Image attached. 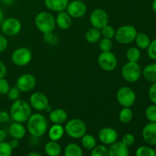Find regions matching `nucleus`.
<instances>
[{
  "label": "nucleus",
  "mask_w": 156,
  "mask_h": 156,
  "mask_svg": "<svg viewBox=\"0 0 156 156\" xmlns=\"http://www.w3.org/2000/svg\"><path fill=\"white\" fill-rule=\"evenodd\" d=\"M48 129V122L45 116L41 114H34L27 120V129L34 138L43 136Z\"/></svg>",
  "instance_id": "f257e3e1"
},
{
  "label": "nucleus",
  "mask_w": 156,
  "mask_h": 156,
  "mask_svg": "<svg viewBox=\"0 0 156 156\" xmlns=\"http://www.w3.org/2000/svg\"><path fill=\"white\" fill-rule=\"evenodd\" d=\"M9 114L13 121L24 123L32 114L31 107L28 102L19 98L13 101Z\"/></svg>",
  "instance_id": "f03ea898"
},
{
  "label": "nucleus",
  "mask_w": 156,
  "mask_h": 156,
  "mask_svg": "<svg viewBox=\"0 0 156 156\" xmlns=\"http://www.w3.org/2000/svg\"><path fill=\"white\" fill-rule=\"evenodd\" d=\"M34 24L41 33L53 32L56 27V18L50 12H41L35 17Z\"/></svg>",
  "instance_id": "7ed1b4c3"
},
{
  "label": "nucleus",
  "mask_w": 156,
  "mask_h": 156,
  "mask_svg": "<svg viewBox=\"0 0 156 156\" xmlns=\"http://www.w3.org/2000/svg\"><path fill=\"white\" fill-rule=\"evenodd\" d=\"M65 133L73 139H81L87 131V127L84 121L80 119L74 118L68 120L66 123Z\"/></svg>",
  "instance_id": "20e7f679"
},
{
  "label": "nucleus",
  "mask_w": 156,
  "mask_h": 156,
  "mask_svg": "<svg viewBox=\"0 0 156 156\" xmlns=\"http://www.w3.org/2000/svg\"><path fill=\"white\" fill-rule=\"evenodd\" d=\"M137 30L134 26L126 24L119 27L115 32L116 41L121 44H129L135 41Z\"/></svg>",
  "instance_id": "39448f33"
},
{
  "label": "nucleus",
  "mask_w": 156,
  "mask_h": 156,
  "mask_svg": "<svg viewBox=\"0 0 156 156\" xmlns=\"http://www.w3.org/2000/svg\"><path fill=\"white\" fill-rule=\"evenodd\" d=\"M121 75L126 82L133 83L140 79L142 75V69L138 62H129L123 66Z\"/></svg>",
  "instance_id": "423d86ee"
},
{
  "label": "nucleus",
  "mask_w": 156,
  "mask_h": 156,
  "mask_svg": "<svg viewBox=\"0 0 156 156\" xmlns=\"http://www.w3.org/2000/svg\"><path fill=\"white\" fill-rule=\"evenodd\" d=\"M136 98L135 92L129 87H121L117 92V101L123 108H130L135 103Z\"/></svg>",
  "instance_id": "0eeeda50"
},
{
  "label": "nucleus",
  "mask_w": 156,
  "mask_h": 156,
  "mask_svg": "<svg viewBox=\"0 0 156 156\" xmlns=\"http://www.w3.org/2000/svg\"><path fill=\"white\" fill-rule=\"evenodd\" d=\"M12 62L18 66H25L32 59V53L27 47H19L12 52Z\"/></svg>",
  "instance_id": "6e6552de"
},
{
  "label": "nucleus",
  "mask_w": 156,
  "mask_h": 156,
  "mask_svg": "<svg viewBox=\"0 0 156 156\" xmlns=\"http://www.w3.org/2000/svg\"><path fill=\"white\" fill-rule=\"evenodd\" d=\"M98 62L99 66L106 72L113 71L117 66V57L111 51L101 52L98 58Z\"/></svg>",
  "instance_id": "1a4fd4ad"
},
{
  "label": "nucleus",
  "mask_w": 156,
  "mask_h": 156,
  "mask_svg": "<svg viewBox=\"0 0 156 156\" xmlns=\"http://www.w3.org/2000/svg\"><path fill=\"white\" fill-rule=\"evenodd\" d=\"M0 26L2 33L10 37L18 34L22 27L21 21L15 18H8L4 19Z\"/></svg>",
  "instance_id": "9d476101"
},
{
  "label": "nucleus",
  "mask_w": 156,
  "mask_h": 156,
  "mask_svg": "<svg viewBox=\"0 0 156 156\" xmlns=\"http://www.w3.org/2000/svg\"><path fill=\"white\" fill-rule=\"evenodd\" d=\"M89 20L93 27L101 30L105 25L108 24L109 16L105 10L102 9H97L91 12Z\"/></svg>",
  "instance_id": "9b49d317"
},
{
  "label": "nucleus",
  "mask_w": 156,
  "mask_h": 156,
  "mask_svg": "<svg viewBox=\"0 0 156 156\" xmlns=\"http://www.w3.org/2000/svg\"><path fill=\"white\" fill-rule=\"evenodd\" d=\"M37 80L34 76L30 73L21 75L16 81V87L21 92H29L35 88Z\"/></svg>",
  "instance_id": "f8f14e48"
},
{
  "label": "nucleus",
  "mask_w": 156,
  "mask_h": 156,
  "mask_svg": "<svg viewBox=\"0 0 156 156\" xmlns=\"http://www.w3.org/2000/svg\"><path fill=\"white\" fill-rule=\"evenodd\" d=\"M29 104L30 107L38 111H46L49 106V99L45 94L41 91H35L29 98Z\"/></svg>",
  "instance_id": "ddd939ff"
},
{
  "label": "nucleus",
  "mask_w": 156,
  "mask_h": 156,
  "mask_svg": "<svg viewBox=\"0 0 156 156\" xmlns=\"http://www.w3.org/2000/svg\"><path fill=\"white\" fill-rule=\"evenodd\" d=\"M66 12L72 18H80L86 14L87 6L85 2L81 0H73L69 2Z\"/></svg>",
  "instance_id": "4468645a"
},
{
  "label": "nucleus",
  "mask_w": 156,
  "mask_h": 156,
  "mask_svg": "<svg viewBox=\"0 0 156 156\" xmlns=\"http://www.w3.org/2000/svg\"><path fill=\"white\" fill-rule=\"evenodd\" d=\"M98 139L105 145H111L118 139L117 130L111 127H104L98 132Z\"/></svg>",
  "instance_id": "2eb2a0df"
},
{
  "label": "nucleus",
  "mask_w": 156,
  "mask_h": 156,
  "mask_svg": "<svg viewBox=\"0 0 156 156\" xmlns=\"http://www.w3.org/2000/svg\"><path fill=\"white\" fill-rule=\"evenodd\" d=\"M143 140L151 146H156V123L149 122L143 127L142 132Z\"/></svg>",
  "instance_id": "dca6fc26"
},
{
  "label": "nucleus",
  "mask_w": 156,
  "mask_h": 156,
  "mask_svg": "<svg viewBox=\"0 0 156 156\" xmlns=\"http://www.w3.org/2000/svg\"><path fill=\"white\" fill-rule=\"evenodd\" d=\"M9 134H10L12 138L21 140L25 136L27 129L22 124V123L13 121V123H11L10 126H9Z\"/></svg>",
  "instance_id": "f3484780"
},
{
  "label": "nucleus",
  "mask_w": 156,
  "mask_h": 156,
  "mask_svg": "<svg viewBox=\"0 0 156 156\" xmlns=\"http://www.w3.org/2000/svg\"><path fill=\"white\" fill-rule=\"evenodd\" d=\"M68 118V114L66 111L61 108L53 109L49 113V119L51 123L55 124H62L66 123Z\"/></svg>",
  "instance_id": "a211bd4d"
},
{
  "label": "nucleus",
  "mask_w": 156,
  "mask_h": 156,
  "mask_svg": "<svg viewBox=\"0 0 156 156\" xmlns=\"http://www.w3.org/2000/svg\"><path fill=\"white\" fill-rule=\"evenodd\" d=\"M110 156H128L129 155V149L121 141L112 143L108 149Z\"/></svg>",
  "instance_id": "6ab92c4d"
},
{
  "label": "nucleus",
  "mask_w": 156,
  "mask_h": 156,
  "mask_svg": "<svg viewBox=\"0 0 156 156\" xmlns=\"http://www.w3.org/2000/svg\"><path fill=\"white\" fill-rule=\"evenodd\" d=\"M72 17L67 13V12L62 11L58 13L56 18V24L62 30H67L72 25L73 22Z\"/></svg>",
  "instance_id": "aec40b11"
},
{
  "label": "nucleus",
  "mask_w": 156,
  "mask_h": 156,
  "mask_svg": "<svg viewBox=\"0 0 156 156\" xmlns=\"http://www.w3.org/2000/svg\"><path fill=\"white\" fill-rule=\"evenodd\" d=\"M69 0H44L45 6L53 12H60L66 9Z\"/></svg>",
  "instance_id": "412c9836"
},
{
  "label": "nucleus",
  "mask_w": 156,
  "mask_h": 156,
  "mask_svg": "<svg viewBox=\"0 0 156 156\" xmlns=\"http://www.w3.org/2000/svg\"><path fill=\"white\" fill-rule=\"evenodd\" d=\"M65 133V129L62 124H55L53 123V126L50 127L48 130V136L50 140L53 141H59L62 139Z\"/></svg>",
  "instance_id": "4be33fe9"
},
{
  "label": "nucleus",
  "mask_w": 156,
  "mask_h": 156,
  "mask_svg": "<svg viewBox=\"0 0 156 156\" xmlns=\"http://www.w3.org/2000/svg\"><path fill=\"white\" fill-rule=\"evenodd\" d=\"M44 152L49 156H58L61 154L62 148L57 141L50 140L44 146Z\"/></svg>",
  "instance_id": "5701e85b"
},
{
  "label": "nucleus",
  "mask_w": 156,
  "mask_h": 156,
  "mask_svg": "<svg viewBox=\"0 0 156 156\" xmlns=\"http://www.w3.org/2000/svg\"><path fill=\"white\" fill-rule=\"evenodd\" d=\"M143 78L149 82H156V63L146 66L142 71Z\"/></svg>",
  "instance_id": "b1692460"
},
{
  "label": "nucleus",
  "mask_w": 156,
  "mask_h": 156,
  "mask_svg": "<svg viewBox=\"0 0 156 156\" xmlns=\"http://www.w3.org/2000/svg\"><path fill=\"white\" fill-rule=\"evenodd\" d=\"M85 40L90 44H96L99 42L101 38V32L99 29L95 27H91L85 33Z\"/></svg>",
  "instance_id": "393cba45"
},
{
  "label": "nucleus",
  "mask_w": 156,
  "mask_h": 156,
  "mask_svg": "<svg viewBox=\"0 0 156 156\" xmlns=\"http://www.w3.org/2000/svg\"><path fill=\"white\" fill-rule=\"evenodd\" d=\"M134 41L136 42L137 47L139 49H142V50H146V49H147L151 42L149 37L146 34L143 33V32L137 33Z\"/></svg>",
  "instance_id": "a878e982"
},
{
  "label": "nucleus",
  "mask_w": 156,
  "mask_h": 156,
  "mask_svg": "<svg viewBox=\"0 0 156 156\" xmlns=\"http://www.w3.org/2000/svg\"><path fill=\"white\" fill-rule=\"evenodd\" d=\"M64 155L66 156H82L83 155V151L77 143H69L64 149Z\"/></svg>",
  "instance_id": "bb28decb"
},
{
  "label": "nucleus",
  "mask_w": 156,
  "mask_h": 156,
  "mask_svg": "<svg viewBox=\"0 0 156 156\" xmlns=\"http://www.w3.org/2000/svg\"><path fill=\"white\" fill-rule=\"evenodd\" d=\"M81 143L84 149H87V150H91L96 146L97 142H96V139L94 136L85 133L81 138Z\"/></svg>",
  "instance_id": "cd10ccee"
},
{
  "label": "nucleus",
  "mask_w": 156,
  "mask_h": 156,
  "mask_svg": "<svg viewBox=\"0 0 156 156\" xmlns=\"http://www.w3.org/2000/svg\"><path fill=\"white\" fill-rule=\"evenodd\" d=\"M119 120L123 123H129L133 117V113L130 108H123L119 113Z\"/></svg>",
  "instance_id": "c85d7f7f"
},
{
  "label": "nucleus",
  "mask_w": 156,
  "mask_h": 156,
  "mask_svg": "<svg viewBox=\"0 0 156 156\" xmlns=\"http://www.w3.org/2000/svg\"><path fill=\"white\" fill-rule=\"evenodd\" d=\"M126 56L129 62H138L141 57V52L138 47H130L126 51Z\"/></svg>",
  "instance_id": "c756f323"
},
{
  "label": "nucleus",
  "mask_w": 156,
  "mask_h": 156,
  "mask_svg": "<svg viewBox=\"0 0 156 156\" xmlns=\"http://www.w3.org/2000/svg\"><path fill=\"white\" fill-rule=\"evenodd\" d=\"M91 156H108L109 155V150L108 148L104 145H96L91 152Z\"/></svg>",
  "instance_id": "7c9ffc66"
},
{
  "label": "nucleus",
  "mask_w": 156,
  "mask_h": 156,
  "mask_svg": "<svg viewBox=\"0 0 156 156\" xmlns=\"http://www.w3.org/2000/svg\"><path fill=\"white\" fill-rule=\"evenodd\" d=\"M137 156H155V151L152 148L147 146H142L137 148L136 151Z\"/></svg>",
  "instance_id": "2f4dec72"
},
{
  "label": "nucleus",
  "mask_w": 156,
  "mask_h": 156,
  "mask_svg": "<svg viewBox=\"0 0 156 156\" xmlns=\"http://www.w3.org/2000/svg\"><path fill=\"white\" fill-rule=\"evenodd\" d=\"M145 114L149 122L156 123V105H149L146 109Z\"/></svg>",
  "instance_id": "473e14b6"
},
{
  "label": "nucleus",
  "mask_w": 156,
  "mask_h": 156,
  "mask_svg": "<svg viewBox=\"0 0 156 156\" xmlns=\"http://www.w3.org/2000/svg\"><path fill=\"white\" fill-rule=\"evenodd\" d=\"M113 47V43L111 39H108V38H101L99 41V48L101 50V52H106V51H111Z\"/></svg>",
  "instance_id": "72a5a7b5"
},
{
  "label": "nucleus",
  "mask_w": 156,
  "mask_h": 156,
  "mask_svg": "<svg viewBox=\"0 0 156 156\" xmlns=\"http://www.w3.org/2000/svg\"><path fill=\"white\" fill-rule=\"evenodd\" d=\"M13 152L9 143L5 141L0 142V156H10Z\"/></svg>",
  "instance_id": "f704fd0d"
},
{
  "label": "nucleus",
  "mask_w": 156,
  "mask_h": 156,
  "mask_svg": "<svg viewBox=\"0 0 156 156\" xmlns=\"http://www.w3.org/2000/svg\"><path fill=\"white\" fill-rule=\"evenodd\" d=\"M101 36L103 37L108 38V39H112L115 36L116 30H114V28L112 26L109 25V24H107V25H105L101 30Z\"/></svg>",
  "instance_id": "c9c22d12"
},
{
  "label": "nucleus",
  "mask_w": 156,
  "mask_h": 156,
  "mask_svg": "<svg viewBox=\"0 0 156 156\" xmlns=\"http://www.w3.org/2000/svg\"><path fill=\"white\" fill-rule=\"evenodd\" d=\"M20 95H21V91L16 86L9 88L7 93L8 98L12 101H15L19 99Z\"/></svg>",
  "instance_id": "e433bc0d"
},
{
  "label": "nucleus",
  "mask_w": 156,
  "mask_h": 156,
  "mask_svg": "<svg viewBox=\"0 0 156 156\" xmlns=\"http://www.w3.org/2000/svg\"><path fill=\"white\" fill-rule=\"evenodd\" d=\"M44 40L46 43L50 44V45H56L58 43V37L53 32L44 34Z\"/></svg>",
  "instance_id": "4c0bfd02"
},
{
  "label": "nucleus",
  "mask_w": 156,
  "mask_h": 156,
  "mask_svg": "<svg viewBox=\"0 0 156 156\" xmlns=\"http://www.w3.org/2000/svg\"><path fill=\"white\" fill-rule=\"evenodd\" d=\"M147 54L150 59L156 60V39H154L149 44L147 48Z\"/></svg>",
  "instance_id": "58836bf2"
},
{
  "label": "nucleus",
  "mask_w": 156,
  "mask_h": 156,
  "mask_svg": "<svg viewBox=\"0 0 156 156\" xmlns=\"http://www.w3.org/2000/svg\"><path fill=\"white\" fill-rule=\"evenodd\" d=\"M121 142L128 148L132 146L135 143V136L131 133H126L122 137Z\"/></svg>",
  "instance_id": "ea45409f"
},
{
  "label": "nucleus",
  "mask_w": 156,
  "mask_h": 156,
  "mask_svg": "<svg viewBox=\"0 0 156 156\" xmlns=\"http://www.w3.org/2000/svg\"><path fill=\"white\" fill-rule=\"evenodd\" d=\"M10 88V85L7 79L5 78L0 79V94H7Z\"/></svg>",
  "instance_id": "a19ab883"
},
{
  "label": "nucleus",
  "mask_w": 156,
  "mask_h": 156,
  "mask_svg": "<svg viewBox=\"0 0 156 156\" xmlns=\"http://www.w3.org/2000/svg\"><path fill=\"white\" fill-rule=\"evenodd\" d=\"M148 94H149V98L151 101L154 105H156V82H153L149 87Z\"/></svg>",
  "instance_id": "79ce46f5"
},
{
  "label": "nucleus",
  "mask_w": 156,
  "mask_h": 156,
  "mask_svg": "<svg viewBox=\"0 0 156 156\" xmlns=\"http://www.w3.org/2000/svg\"><path fill=\"white\" fill-rule=\"evenodd\" d=\"M9 43H8L7 38L3 35L0 34V53L4 52L7 49Z\"/></svg>",
  "instance_id": "37998d69"
},
{
  "label": "nucleus",
  "mask_w": 156,
  "mask_h": 156,
  "mask_svg": "<svg viewBox=\"0 0 156 156\" xmlns=\"http://www.w3.org/2000/svg\"><path fill=\"white\" fill-rule=\"evenodd\" d=\"M10 118V114L7 111H0V122L1 123H5L9 121Z\"/></svg>",
  "instance_id": "c03bdc74"
},
{
  "label": "nucleus",
  "mask_w": 156,
  "mask_h": 156,
  "mask_svg": "<svg viewBox=\"0 0 156 156\" xmlns=\"http://www.w3.org/2000/svg\"><path fill=\"white\" fill-rule=\"evenodd\" d=\"M7 73V68H6L5 65L3 62L0 60V79L2 78H5Z\"/></svg>",
  "instance_id": "a18cd8bd"
},
{
  "label": "nucleus",
  "mask_w": 156,
  "mask_h": 156,
  "mask_svg": "<svg viewBox=\"0 0 156 156\" xmlns=\"http://www.w3.org/2000/svg\"><path fill=\"white\" fill-rule=\"evenodd\" d=\"M9 143V144H10L11 147H12L13 149H16V148L18 146V145H19V140H17V139L12 138V140H11Z\"/></svg>",
  "instance_id": "49530a36"
},
{
  "label": "nucleus",
  "mask_w": 156,
  "mask_h": 156,
  "mask_svg": "<svg viewBox=\"0 0 156 156\" xmlns=\"http://www.w3.org/2000/svg\"><path fill=\"white\" fill-rule=\"evenodd\" d=\"M6 139V133L3 129H0V142L5 141Z\"/></svg>",
  "instance_id": "de8ad7c7"
},
{
  "label": "nucleus",
  "mask_w": 156,
  "mask_h": 156,
  "mask_svg": "<svg viewBox=\"0 0 156 156\" xmlns=\"http://www.w3.org/2000/svg\"><path fill=\"white\" fill-rule=\"evenodd\" d=\"M2 2L4 3L5 5H11L13 4L15 0H2Z\"/></svg>",
  "instance_id": "09e8293b"
},
{
  "label": "nucleus",
  "mask_w": 156,
  "mask_h": 156,
  "mask_svg": "<svg viewBox=\"0 0 156 156\" xmlns=\"http://www.w3.org/2000/svg\"><path fill=\"white\" fill-rule=\"evenodd\" d=\"M4 20V12H3L2 9L0 6V24L2 22V21Z\"/></svg>",
  "instance_id": "8fccbe9b"
},
{
  "label": "nucleus",
  "mask_w": 156,
  "mask_h": 156,
  "mask_svg": "<svg viewBox=\"0 0 156 156\" xmlns=\"http://www.w3.org/2000/svg\"><path fill=\"white\" fill-rule=\"evenodd\" d=\"M28 156H41V154L38 153V152H30V153H28Z\"/></svg>",
  "instance_id": "3c124183"
},
{
  "label": "nucleus",
  "mask_w": 156,
  "mask_h": 156,
  "mask_svg": "<svg viewBox=\"0 0 156 156\" xmlns=\"http://www.w3.org/2000/svg\"><path fill=\"white\" fill-rule=\"evenodd\" d=\"M152 9H153L154 12L156 13V0H154V1L152 2Z\"/></svg>",
  "instance_id": "603ef678"
},
{
  "label": "nucleus",
  "mask_w": 156,
  "mask_h": 156,
  "mask_svg": "<svg viewBox=\"0 0 156 156\" xmlns=\"http://www.w3.org/2000/svg\"><path fill=\"white\" fill-rule=\"evenodd\" d=\"M155 153H156V148H155Z\"/></svg>",
  "instance_id": "864d4df0"
},
{
  "label": "nucleus",
  "mask_w": 156,
  "mask_h": 156,
  "mask_svg": "<svg viewBox=\"0 0 156 156\" xmlns=\"http://www.w3.org/2000/svg\"><path fill=\"white\" fill-rule=\"evenodd\" d=\"M0 123H1V122H0Z\"/></svg>",
  "instance_id": "5fc2aeb1"
}]
</instances>
